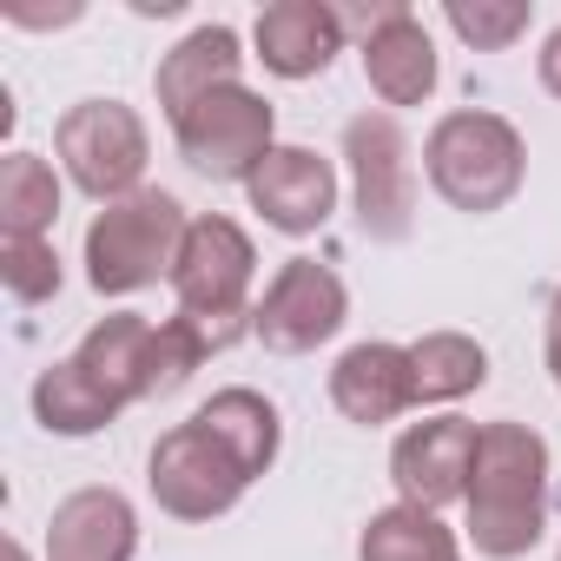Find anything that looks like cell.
Masks as SVG:
<instances>
[{"instance_id": "cell-19", "label": "cell", "mask_w": 561, "mask_h": 561, "mask_svg": "<svg viewBox=\"0 0 561 561\" xmlns=\"http://www.w3.org/2000/svg\"><path fill=\"white\" fill-rule=\"evenodd\" d=\"M410 370H416V403H456L489 383V351L462 331H430L410 344Z\"/></svg>"}, {"instance_id": "cell-13", "label": "cell", "mask_w": 561, "mask_h": 561, "mask_svg": "<svg viewBox=\"0 0 561 561\" xmlns=\"http://www.w3.org/2000/svg\"><path fill=\"white\" fill-rule=\"evenodd\" d=\"M331 403L377 430V423H397L410 403H416V370H410V351L403 344H351L331 370Z\"/></svg>"}, {"instance_id": "cell-24", "label": "cell", "mask_w": 561, "mask_h": 561, "mask_svg": "<svg viewBox=\"0 0 561 561\" xmlns=\"http://www.w3.org/2000/svg\"><path fill=\"white\" fill-rule=\"evenodd\" d=\"M211 357V337L198 331V318H165L152 337V397H172L179 383H192V370Z\"/></svg>"}, {"instance_id": "cell-26", "label": "cell", "mask_w": 561, "mask_h": 561, "mask_svg": "<svg viewBox=\"0 0 561 561\" xmlns=\"http://www.w3.org/2000/svg\"><path fill=\"white\" fill-rule=\"evenodd\" d=\"M535 67H541V87H548V93L561 100V27H554V34L541 41V60H535Z\"/></svg>"}, {"instance_id": "cell-15", "label": "cell", "mask_w": 561, "mask_h": 561, "mask_svg": "<svg viewBox=\"0 0 561 561\" xmlns=\"http://www.w3.org/2000/svg\"><path fill=\"white\" fill-rule=\"evenodd\" d=\"M152 337H159V324L119 311V318H106V324H93V331L80 337L73 364L100 383V397H113V403L126 410V403L152 397Z\"/></svg>"}, {"instance_id": "cell-23", "label": "cell", "mask_w": 561, "mask_h": 561, "mask_svg": "<svg viewBox=\"0 0 561 561\" xmlns=\"http://www.w3.org/2000/svg\"><path fill=\"white\" fill-rule=\"evenodd\" d=\"M443 21L476 47V54H502L528 34V0H449Z\"/></svg>"}, {"instance_id": "cell-14", "label": "cell", "mask_w": 561, "mask_h": 561, "mask_svg": "<svg viewBox=\"0 0 561 561\" xmlns=\"http://www.w3.org/2000/svg\"><path fill=\"white\" fill-rule=\"evenodd\" d=\"M139 522L119 489H80L47 522V561H133Z\"/></svg>"}, {"instance_id": "cell-18", "label": "cell", "mask_w": 561, "mask_h": 561, "mask_svg": "<svg viewBox=\"0 0 561 561\" xmlns=\"http://www.w3.org/2000/svg\"><path fill=\"white\" fill-rule=\"evenodd\" d=\"M198 430H211L238 462H244V476H264L271 462H277V410L257 397V390H218L198 416H192Z\"/></svg>"}, {"instance_id": "cell-10", "label": "cell", "mask_w": 561, "mask_h": 561, "mask_svg": "<svg viewBox=\"0 0 561 561\" xmlns=\"http://www.w3.org/2000/svg\"><path fill=\"white\" fill-rule=\"evenodd\" d=\"M476 423L469 416H430L410 423L390 449V476L403 489L410 508H449L456 495H469V469H476Z\"/></svg>"}, {"instance_id": "cell-3", "label": "cell", "mask_w": 561, "mask_h": 561, "mask_svg": "<svg viewBox=\"0 0 561 561\" xmlns=\"http://www.w3.org/2000/svg\"><path fill=\"white\" fill-rule=\"evenodd\" d=\"M185 205L172 192H133L119 205H106L87 225V277L100 298H126L146 291L152 277H172L179 244H185Z\"/></svg>"}, {"instance_id": "cell-8", "label": "cell", "mask_w": 561, "mask_h": 561, "mask_svg": "<svg viewBox=\"0 0 561 561\" xmlns=\"http://www.w3.org/2000/svg\"><path fill=\"white\" fill-rule=\"evenodd\" d=\"M344 318H351V291L318 257H291L264 285V298L251 305V331L264 337V351H285V357H305V351L331 344L344 331Z\"/></svg>"}, {"instance_id": "cell-4", "label": "cell", "mask_w": 561, "mask_h": 561, "mask_svg": "<svg viewBox=\"0 0 561 561\" xmlns=\"http://www.w3.org/2000/svg\"><path fill=\"white\" fill-rule=\"evenodd\" d=\"M54 146H60V165L80 192H93L100 205H119L139 192V172H146V119L119 100H80L60 113L54 126Z\"/></svg>"}, {"instance_id": "cell-20", "label": "cell", "mask_w": 561, "mask_h": 561, "mask_svg": "<svg viewBox=\"0 0 561 561\" xmlns=\"http://www.w3.org/2000/svg\"><path fill=\"white\" fill-rule=\"evenodd\" d=\"M54 218H60L54 165L34 152H8L0 159V238H47Z\"/></svg>"}, {"instance_id": "cell-29", "label": "cell", "mask_w": 561, "mask_h": 561, "mask_svg": "<svg viewBox=\"0 0 561 561\" xmlns=\"http://www.w3.org/2000/svg\"><path fill=\"white\" fill-rule=\"evenodd\" d=\"M554 561H561V554H554Z\"/></svg>"}, {"instance_id": "cell-6", "label": "cell", "mask_w": 561, "mask_h": 561, "mask_svg": "<svg viewBox=\"0 0 561 561\" xmlns=\"http://www.w3.org/2000/svg\"><path fill=\"white\" fill-rule=\"evenodd\" d=\"M251 271H257V251H251V238L231 218H218V211L192 218L185 244H179V264H172L179 311H192L205 324H244L251 331V311H244Z\"/></svg>"}, {"instance_id": "cell-12", "label": "cell", "mask_w": 561, "mask_h": 561, "mask_svg": "<svg viewBox=\"0 0 561 561\" xmlns=\"http://www.w3.org/2000/svg\"><path fill=\"white\" fill-rule=\"evenodd\" d=\"M257 60L277 73V80H311L337 60L344 47V21L331 0H277V8L257 14Z\"/></svg>"}, {"instance_id": "cell-11", "label": "cell", "mask_w": 561, "mask_h": 561, "mask_svg": "<svg viewBox=\"0 0 561 561\" xmlns=\"http://www.w3.org/2000/svg\"><path fill=\"white\" fill-rule=\"evenodd\" d=\"M244 192H251V211H264V225L291 238L324 231V218L337 211V172L311 146H271V159L244 179Z\"/></svg>"}, {"instance_id": "cell-17", "label": "cell", "mask_w": 561, "mask_h": 561, "mask_svg": "<svg viewBox=\"0 0 561 561\" xmlns=\"http://www.w3.org/2000/svg\"><path fill=\"white\" fill-rule=\"evenodd\" d=\"M364 80L377 87L383 106H423L436 93V47L416 14L390 21L377 41H364Z\"/></svg>"}, {"instance_id": "cell-16", "label": "cell", "mask_w": 561, "mask_h": 561, "mask_svg": "<svg viewBox=\"0 0 561 561\" xmlns=\"http://www.w3.org/2000/svg\"><path fill=\"white\" fill-rule=\"evenodd\" d=\"M238 60H244V54H238V34H231V27H218V21H211V27L185 34V41L159 60V80H152V87H159L165 119L179 126L198 100H211L218 87H238Z\"/></svg>"}, {"instance_id": "cell-1", "label": "cell", "mask_w": 561, "mask_h": 561, "mask_svg": "<svg viewBox=\"0 0 561 561\" xmlns=\"http://www.w3.org/2000/svg\"><path fill=\"white\" fill-rule=\"evenodd\" d=\"M469 541L489 561H515L548 522V443L528 423H482L469 469Z\"/></svg>"}, {"instance_id": "cell-7", "label": "cell", "mask_w": 561, "mask_h": 561, "mask_svg": "<svg viewBox=\"0 0 561 561\" xmlns=\"http://www.w3.org/2000/svg\"><path fill=\"white\" fill-rule=\"evenodd\" d=\"M344 159H351V185H357V225L383 244L410 238L416 225V165H410V139L390 113H357L344 126Z\"/></svg>"}, {"instance_id": "cell-28", "label": "cell", "mask_w": 561, "mask_h": 561, "mask_svg": "<svg viewBox=\"0 0 561 561\" xmlns=\"http://www.w3.org/2000/svg\"><path fill=\"white\" fill-rule=\"evenodd\" d=\"M8 561H27V548H21V541H8Z\"/></svg>"}, {"instance_id": "cell-5", "label": "cell", "mask_w": 561, "mask_h": 561, "mask_svg": "<svg viewBox=\"0 0 561 561\" xmlns=\"http://www.w3.org/2000/svg\"><path fill=\"white\" fill-rule=\"evenodd\" d=\"M146 489H152V502H159L165 515H179V522H211V515H225V508L251 489V476H244V462H238L211 430L179 423V430H165V436L152 443Z\"/></svg>"}, {"instance_id": "cell-27", "label": "cell", "mask_w": 561, "mask_h": 561, "mask_svg": "<svg viewBox=\"0 0 561 561\" xmlns=\"http://www.w3.org/2000/svg\"><path fill=\"white\" fill-rule=\"evenodd\" d=\"M548 370H554V390H561V291L548 305Z\"/></svg>"}, {"instance_id": "cell-22", "label": "cell", "mask_w": 561, "mask_h": 561, "mask_svg": "<svg viewBox=\"0 0 561 561\" xmlns=\"http://www.w3.org/2000/svg\"><path fill=\"white\" fill-rule=\"evenodd\" d=\"M357 561H462L456 554V535L430 515V508H383L364 522V541H357Z\"/></svg>"}, {"instance_id": "cell-25", "label": "cell", "mask_w": 561, "mask_h": 561, "mask_svg": "<svg viewBox=\"0 0 561 561\" xmlns=\"http://www.w3.org/2000/svg\"><path fill=\"white\" fill-rule=\"evenodd\" d=\"M0 277L21 305H47L60 291V251L47 238H0Z\"/></svg>"}, {"instance_id": "cell-2", "label": "cell", "mask_w": 561, "mask_h": 561, "mask_svg": "<svg viewBox=\"0 0 561 561\" xmlns=\"http://www.w3.org/2000/svg\"><path fill=\"white\" fill-rule=\"evenodd\" d=\"M423 165H430V185L482 218V211H502L515 192H522V172H528V146L522 133L502 119V113H482V106H462V113H443L430 146H423Z\"/></svg>"}, {"instance_id": "cell-9", "label": "cell", "mask_w": 561, "mask_h": 561, "mask_svg": "<svg viewBox=\"0 0 561 561\" xmlns=\"http://www.w3.org/2000/svg\"><path fill=\"white\" fill-rule=\"evenodd\" d=\"M179 152L192 172L205 179H251L271 159V106L251 87H218L211 100H198L179 126Z\"/></svg>"}, {"instance_id": "cell-21", "label": "cell", "mask_w": 561, "mask_h": 561, "mask_svg": "<svg viewBox=\"0 0 561 561\" xmlns=\"http://www.w3.org/2000/svg\"><path fill=\"white\" fill-rule=\"evenodd\" d=\"M34 416H41V430H54V436H93V430H106V423L119 416V403L100 397V383L67 357V364L41 370V383H34Z\"/></svg>"}]
</instances>
